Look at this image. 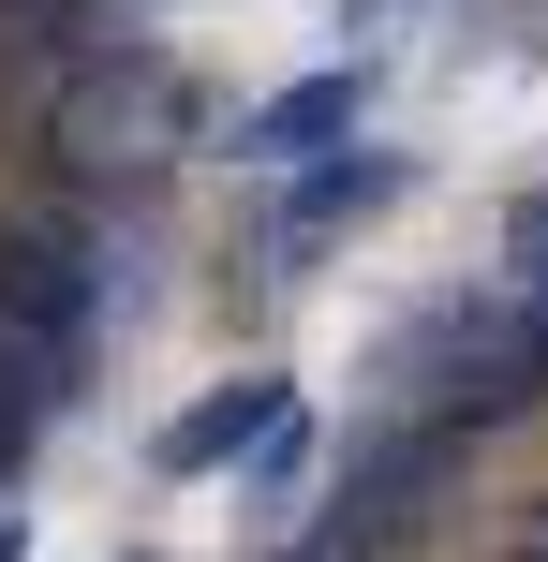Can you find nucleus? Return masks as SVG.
Instances as JSON below:
<instances>
[{
	"instance_id": "obj_11",
	"label": "nucleus",
	"mask_w": 548,
	"mask_h": 562,
	"mask_svg": "<svg viewBox=\"0 0 548 562\" xmlns=\"http://www.w3.org/2000/svg\"><path fill=\"white\" fill-rule=\"evenodd\" d=\"M534 562H548V548H534Z\"/></svg>"
},
{
	"instance_id": "obj_2",
	"label": "nucleus",
	"mask_w": 548,
	"mask_h": 562,
	"mask_svg": "<svg viewBox=\"0 0 548 562\" xmlns=\"http://www.w3.org/2000/svg\"><path fill=\"white\" fill-rule=\"evenodd\" d=\"M460 474H474V429H460V415H385L371 445H356V474H342V504H326V518H342L356 548H401Z\"/></svg>"
},
{
	"instance_id": "obj_4",
	"label": "nucleus",
	"mask_w": 548,
	"mask_h": 562,
	"mask_svg": "<svg viewBox=\"0 0 548 562\" xmlns=\"http://www.w3.org/2000/svg\"><path fill=\"white\" fill-rule=\"evenodd\" d=\"M356 119H371V59H326V75H297V89H267L253 119H237V164H282V178H312V164H342L356 148Z\"/></svg>"
},
{
	"instance_id": "obj_7",
	"label": "nucleus",
	"mask_w": 548,
	"mask_h": 562,
	"mask_svg": "<svg viewBox=\"0 0 548 562\" xmlns=\"http://www.w3.org/2000/svg\"><path fill=\"white\" fill-rule=\"evenodd\" d=\"M237 504H253V518H297V504H312V415H297L253 474H237Z\"/></svg>"
},
{
	"instance_id": "obj_5",
	"label": "nucleus",
	"mask_w": 548,
	"mask_h": 562,
	"mask_svg": "<svg viewBox=\"0 0 548 562\" xmlns=\"http://www.w3.org/2000/svg\"><path fill=\"white\" fill-rule=\"evenodd\" d=\"M401 193H415V164H401V148H342V164H312L282 207H267V252H282V267H312L342 223H371V207H401Z\"/></svg>"
},
{
	"instance_id": "obj_9",
	"label": "nucleus",
	"mask_w": 548,
	"mask_h": 562,
	"mask_svg": "<svg viewBox=\"0 0 548 562\" xmlns=\"http://www.w3.org/2000/svg\"><path fill=\"white\" fill-rule=\"evenodd\" d=\"M0 562H30V518H15V504H0Z\"/></svg>"
},
{
	"instance_id": "obj_8",
	"label": "nucleus",
	"mask_w": 548,
	"mask_h": 562,
	"mask_svg": "<svg viewBox=\"0 0 548 562\" xmlns=\"http://www.w3.org/2000/svg\"><path fill=\"white\" fill-rule=\"evenodd\" d=\"M504 281H519V296H548V193L504 207Z\"/></svg>"
},
{
	"instance_id": "obj_6",
	"label": "nucleus",
	"mask_w": 548,
	"mask_h": 562,
	"mask_svg": "<svg viewBox=\"0 0 548 562\" xmlns=\"http://www.w3.org/2000/svg\"><path fill=\"white\" fill-rule=\"evenodd\" d=\"M75 385H89L75 356H30V340H0V474H15V459L45 445V415H59Z\"/></svg>"
},
{
	"instance_id": "obj_1",
	"label": "nucleus",
	"mask_w": 548,
	"mask_h": 562,
	"mask_svg": "<svg viewBox=\"0 0 548 562\" xmlns=\"http://www.w3.org/2000/svg\"><path fill=\"white\" fill-rule=\"evenodd\" d=\"M89 326H104V252H89L75 223H45V207H15V223H0V340L89 370Z\"/></svg>"
},
{
	"instance_id": "obj_3",
	"label": "nucleus",
	"mask_w": 548,
	"mask_h": 562,
	"mask_svg": "<svg viewBox=\"0 0 548 562\" xmlns=\"http://www.w3.org/2000/svg\"><path fill=\"white\" fill-rule=\"evenodd\" d=\"M282 429H297V385H282V370H223L208 400H178V415H164V445H148V459H164L178 488H208V474H253Z\"/></svg>"
},
{
	"instance_id": "obj_10",
	"label": "nucleus",
	"mask_w": 548,
	"mask_h": 562,
	"mask_svg": "<svg viewBox=\"0 0 548 562\" xmlns=\"http://www.w3.org/2000/svg\"><path fill=\"white\" fill-rule=\"evenodd\" d=\"M119 562H148V548H119Z\"/></svg>"
}]
</instances>
